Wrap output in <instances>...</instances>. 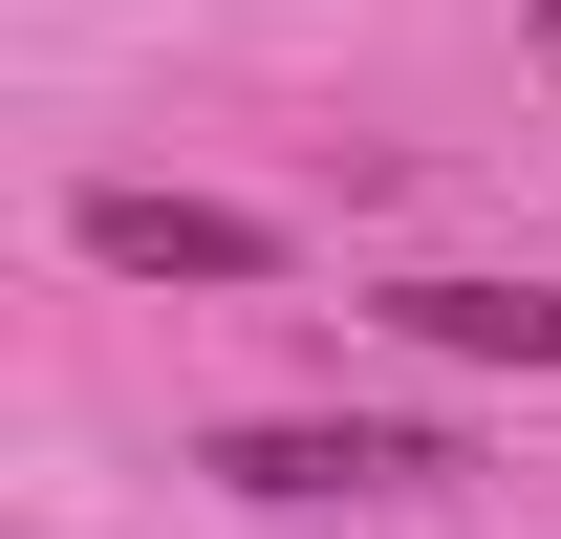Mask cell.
<instances>
[{
	"mask_svg": "<svg viewBox=\"0 0 561 539\" xmlns=\"http://www.w3.org/2000/svg\"><path fill=\"white\" fill-rule=\"evenodd\" d=\"M367 324L454 345V367H561V280H389Z\"/></svg>",
	"mask_w": 561,
	"mask_h": 539,
	"instance_id": "3",
	"label": "cell"
},
{
	"mask_svg": "<svg viewBox=\"0 0 561 539\" xmlns=\"http://www.w3.org/2000/svg\"><path fill=\"white\" fill-rule=\"evenodd\" d=\"M87 260H108V280H280V216H238V195H151V173H108V195H87Z\"/></svg>",
	"mask_w": 561,
	"mask_h": 539,
	"instance_id": "2",
	"label": "cell"
},
{
	"mask_svg": "<svg viewBox=\"0 0 561 539\" xmlns=\"http://www.w3.org/2000/svg\"><path fill=\"white\" fill-rule=\"evenodd\" d=\"M195 474H216V496H432L454 432H389V410H238Z\"/></svg>",
	"mask_w": 561,
	"mask_h": 539,
	"instance_id": "1",
	"label": "cell"
}]
</instances>
